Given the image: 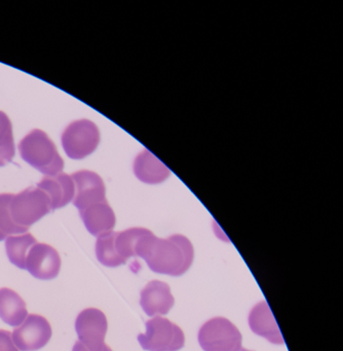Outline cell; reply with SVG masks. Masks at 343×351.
Here are the masks:
<instances>
[{
  "label": "cell",
  "mask_w": 343,
  "mask_h": 351,
  "mask_svg": "<svg viewBox=\"0 0 343 351\" xmlns=\"http://www.w3.org/2000/svg\"><path fill=\"white\" fill-rule=\"evenodd\" d=\"M135 256L145 260L153 272L181 276L190 268L194 250L185 236L173 235L160 239L143 228L136 243Z\"/></svg>",
  "instance_id": "1"
},
{
  "label": "cell",
  "mask_w": 343,
  "mask_h": 351,
  "mask_svg": "<svg viewBox=\"0 0 343 351\" xmlns=\"http://www.w3.org/2000/svg\"><path fill=\"white\" fill-rule=\"evenodd\" d=\"M21 157L47 176H57L64 168V161L47 133L33 130L18 145Z\"/></svg>",
  "instance_id": "2"
},
{
  "label": "cell",
  "mask_w": 343,
  "mask_h": 351,
  "mask_svg": "<svg viewBox=\"0 0 343 351\" xmlns=\"http://www.w3.org/2000/svg\"><path fill=\"white\" fill-rule=\"evenodd\" d=\"M10 215L16 226L28 230L33 223L51 213V205L47 195L36 189H28L12 195L10 203Z\"/></svg>",
  "instance_id": "3"
},
{
  "label": "cell",
  "mask_w": 343,
  "mask_h": 351,
  "mask_svg": "<svg viewBox=\"0 0 343 351\" xmlns=\"http://www.w3.org/2000/svg\"><path fill=\"white\" fill-rule=\"evenodd\" d=\"M145 326V334L138 336L140 345L145 350L178 351L184 346V332L166 318L153 317Z\"/></svg>",
  "instance_id": "4"
},
{
  "label": "cell",
  "mask_w": 343,
  "mask_h": 351,
  "mask_svg": "<svg viewBox=\"0 0 343 351\" xmlns=\"http://www.w3.org/2000/svg\"><path fill=\"white\" fill-rule=\"evenodd\" d=\"M242 334L230 320L215 317L207 320L199 332V342L205 351H240Z\"/></svg>",
  "instance_id": "5"
},
{
  "label": "cell",
  "mask_w": 343,
  "mask_h": 351,
  "mask_svg": "<svg viewBox=\"0 0 343 351\" xmlns=\"http://www.w3.org/2000/svg\"><path fill=\"white\" fill-rule=\"evenodd\" d=\"M100 143V131L88 120L71 123L62 135V145L68 157L79 160L94 153Z\"/></svg>",
  "instance_id": "6"
},
{
  "label": "cell",
  "mask_w": 343,
  "mask_h": 351,
  "mask_svg": "<svg viewBox=\"0 0 343 351\" xmlns=\"http://www.w3.org/2000/svg\"><path fill=\"white\" fill-rule=\"evenodd\" d=\"M108 322L106 316L101 310L88 308L78 314L75 322V330L79 342L88 351H103L106 347V337Z\"/></svg>",
  "instance_id": "7"
},
{
  "label": "cell",
  "mask_w": 343,
  "mask_h": 351,
  "mask_svg": "<svg viewBox=\"0 0 343 351\" xmlns=\"http://www.w3.org/2000/svg\"><path fill=\"white\" fill-rule=\"evenodd\" d=\"M51 332L47 318L38 314H30L18 328H14L12 338L18 350L36 351L49 343Z\"/></svg>",
  "instance_id": "8"
},
{
  "label": "cell",
  "mask_w": 343,
  "mask_h": 351,
  "mask_svg": "<svg viewBox=\"0 0 343 351\" xmlns=\"http://www.w3.org/2000/svg\"><path fill=\"white\" fill-rule=\"evenodd\" d=\"M25 270L42 280L55 278L61 270L59 252L49 244L37 242L27 254Z\"/></svg>",
  "instance_id": "9"
},
{
  "label": "cell",
  "mask_w": 343,
  "mask_h": 351,
  "mask_svg": "<svg viewBox=\"0 0 343 351\" xmlns=\"http://www.w3.org/2000/svg\"><path fill=\"white\" fill-rule=\"evenodd\" d=\"M74 182L73 204L78 210H84L94 203L106 200V189L102 178L88 170H81L72 174Z\"/></svg>",
  "instance_id": "10"
},
{
  "label": "cell",
  "mask_w": 343,
  "mask_h": 351,
  "mask_svg": "<svg viewBox=\"0 0 343 351\" xmlns=\"http://www.w3.org/2000/svg\"><path fill=\"white\" fill-rule=\"evenodd\" d=\"M174 303L170 287L162 281H150L141 291L140 305L148 316L168 313Z\"/></svg>",
  "instance_id": "11"
},
{
  "label": "cell",
  "mask_w": 343,
  "mask_h": 351,
  "mask_svg": "<svg viewBox=\"0 0 343 351\" xmlns=\"http://www.w3.org/2000/svg\"><path fill=\"white\" fill-rule=\"evenodd\" d=\"M37 188L47 195L53 211L71 202L75 192L71 176H67L63 172L57 176H47L43 178L37 184Z\"/></svg>",
  "instance_id": "12"
},
{
  "label": "cell",
  "mask_w": 343,
  "mask_h": 351,
  "mask_svg": "<svg viewBox=\"0 0 343 351\" xmlns=\"http://www.w3.org/2000/svg\"><path fill=\"white\" fill-rule=\"evenodd\" d=\"M249 324L255 334L273 344H283V336L266 301L257 304L249 315Z\"/></svg>",
  "instance_id": "13"
},
{
  "label": "cell",
  "mask_w": 343,
  "mask_h": 351,
  "mask_svg": "<svg viewBox=\"0 0 343 351\" xmlns=\"http://www.w3.org/2000/svg\"><path fill=\"white\" fill-rule=\"evenodd\" d=\"M79 213L86 230L96 237L112 231L116 223L114 213L107 201L94 203Z\"/></svg>",
  "instance_id": "14"
},
{
  "label": "cell",
  "mask_w": 343,
  "mask_h": 351,
  "mask_svg": "<svg viewBox=\"0 0 343 351\" xmlns=\"http://www.w3.org/2000/svg\"><path fill=\"white\" fill-rule=\"evenodd\" d=\"M134 172L141 182L152 184L164 182L170 173L168 167L147 149L136 158Z\"/></svg>",
  "instance_id": "15"
},
{
  "label": "cell",
  "mask_w": 343,
  "mask_h": 351,
  "mask_svg": "<svg viewBox=\"0 0 343 351\" xmlns=\"http://www.w3.org/2000/svg\"><path fill=\"white\" fill-rule=\"evenodd\" d=\"M27 316L26 303L20 295L8 287L0 289V318L10 326H18Z\"/></svg>",
  "instance_id": "16"
},
{
  "label": "cell",
  "mask_w": 343,
  "mask_h": 351,
  "mask_svg": "<svg viewBox=\"0 0 343 351\" xmlns=\"http://www.w3.org/2000/svg\"><path fill=\"white\" fill-rule=\"evenodd\" d=\"M36 243L37 240L29 233L10 236L6 238L5 241L8 260L18 268L25 269L27 254L30 252L31 247Z\"/></svg>",
  "instance_id": "17"
},
{
  "label": "cell",
  "mask_w": 343,
  "mask_h": 351,
  "mask_svg": "<svg viewBox=\"0 0 343 351\" xmlns=\"http://www.w3.org/2000/svg\"><path fill=\"white\" fill-rule=\"evenodd\" d=\"M96 254L99 262L109 268H116L123 265L115 250L114 232H108L99 236L96 243Z\"/></svg>",
  "instance_id": "18"
},
{
  "label": "cell",
  "mask_w": 343,
  "mask_h": 351,
  "mask_svg": "<svg viewBox=\"0 0 343 351\" xmlns=\"http://www.w3.org/2000/svg\"><path fill=\"white\" fill-rule=\"evenodd\" d=\"M16 153L12 127L10 119L4 112H0V166L12 161Z\"/></svg>",
  "instance_id": "19"
},
{
  "label": "cell",
  "mask_w": 343,
  "mask_h": 351,
  "mask_svg": "<svg viewBox=\"0 0 343 351\" xmlns=\"http://www.w3.org/2000/svg\"><path fill=\"white\" fill-rule=\"evenodd\" d=\"M12 194L0 195V232L8 237V235H21L26 233L28 230L18 227L12 221L10 211V203Z\"/></svg>",
  "instance_id": "20"
},
{
  "label": "cell",
  "mask_w": 343,
  "mask_h": 351,
  "mask_svg": "<svg viewBox=\"0 0 343 351\" xmlns=\"http://www.w3.org/2000/svg\"><path fill=\"white\" fill-rule=\"evenodd\" d=\"M0 351H20L12 341L8 330H0Z\"/></svg>",
  "instance_id": "21"
},
{
  "label": "cell",
  "mask_w": 343,
  "mask_h": 351,
  "mask_svg": "<svg viewBox=\"0 0 343 351\" xmlns=\"http://www.w3.org/2000/svg\"><path fill=\"white\" fill-rule=\"evenodd\" d=\"M72 351H88V349L86 348V347L84 346V345L81 344V343L79 342V341H77V342L74 344L73 346V350ZM103 351H112V349L110 348V347L107 346L105 347L104 350Z\"/></svg>",
  "instance_id": "22"
},
{
  "label": "cell",
  "mask_w": 343,
  "mask_h": 351,
  "mask_svg": "<svg viewBox=\"0 0 343 351\" xmlns=\"http://www.w3.org/2000/svg\"><path fill=\"white\" fill-rule=\"evenodd\" d=\"M4 239H6V236L4 235L3 233H1V232H0V241H2V240Z\"/></svg>",
  "instance_id": "23"
},
{
  "label": "cell",
  "mask_w": 343,
  "mask_h": 351,
  "mask_svg": "<svg viewBox=\"0 0 343 351\" xmlns=\"http://www.w3.org/2000/svg\"><path fill=\"white\" fill-rule=\"evenodd\" d=\"M240 351H251V350H246V349L242 348Z\"/></svg>",
  "instance_id": "24"
}]
</instances>
